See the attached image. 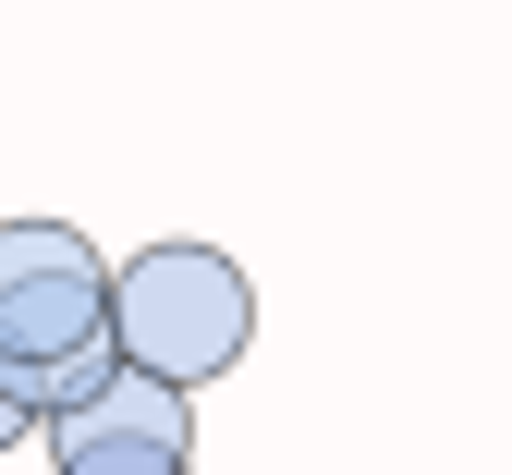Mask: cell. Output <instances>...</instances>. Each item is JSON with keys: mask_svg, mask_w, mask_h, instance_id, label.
<instances>
[{"mask_svg": "<svg viewBox=\"0 0 512 475\" xmlns=\"http://www.w3.org/2000/svg\"><path fill=\"white\" fill-rule=\"evenodd\" d=\"M122 366L110 342V256L74 220H0V378L49 427Z\"/></svg>", "mask_w": 512, "mask_h": 475, "instance_id": "1", "label": "cell"}, {"mask_svg": "<svg viewBox=\"0 0 512 475\" xmlns=\"http://www.w3.org/2000/svg\"><path fill=\"white\" fill-rule=\"evenodd\" d=\"M110 342H122V366H147L171 390H208L256 342V281L220 244H183L171 232V244H147V256L110 268Z\"/></svg>", "mask_w": 512, "mask_h": 475, "instance_id": "2", "label": "cell"}, {"mask_svg": "<svg viewBox=\"0 0 512 475\" xmlns=\"http://www.w3.org/2000/svg\"><path fill=\"white\" fill-rule=\"evenodd\" d=\"M49 463L61 475H196V390L110 366L86 402L49 415Z\"/></svg>", "mask_w": 512, "mask_h": 475, "instance_id": "3", "label": "cell"}, {"mask_svg": "<svg viewBox=\"0 0 512 475\" xmlns=\"http://www.w3.org/2000/svg\"><path fill=\"white\" fill-rule=\"evenodd\" d=\"M13 439H37V415L13 402V378H0V451H13Z\"/></svg>", "mask_w": 512, "mask_h": 475, "instance_id": "4", "label": "cell"}]
</instances>
